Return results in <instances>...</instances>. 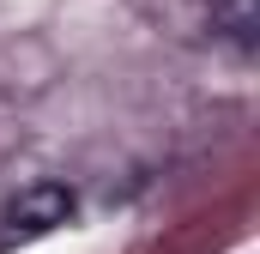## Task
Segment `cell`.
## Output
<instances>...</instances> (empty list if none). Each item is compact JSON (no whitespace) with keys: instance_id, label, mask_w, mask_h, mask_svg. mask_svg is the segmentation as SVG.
<instances>
[{"instance_id":"obj_1","label":"cell","mask_w":260,"mask_h":254,"mask_svg":"<svg viewBox=\"0 0 260 254\" xmlns=\"http://www.w3.org/2000/svg\"><path fill=\"white\" fill-rule=\"evenodd\" d=\"M6 230L12 236H43V230H61L67 218H73V188L67 182H30V188H18L6 200Z\"/></svg>"},{"instance_id":"obj_2","label":"cell","mask_w":260,"mask_h":254,"mask_svg":"<svg viewBox=\"0 0 260 254\" xmlns=\"http://www.w3.org/2000/svg\"><path fill=\"white\" fill-rule=\"evenodd\" d=\"M212 18H218V30H230L236 43H254V30H260V0H218Z\"/></svg>"}]
</instances>
